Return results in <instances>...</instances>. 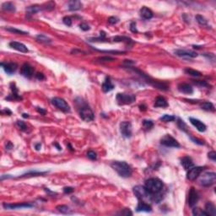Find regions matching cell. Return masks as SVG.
Segmentation results:
<instances>
[{"label":"cell","mask_w":216,"mask_h":216,"mask_svg":"<svg viewBox=\"0 0 216 216\" xmlns=\"http://www.w3.org/2000/svg\"><path fill=\"white\" fill-rule=\"evenodd\" d=\"M204 211L206 212L207 215L215 216L216 215V208L214 204L211 203V202H208L207 204H205V209Z\"/></svg>","instance_id":"24"},{"label":"cell","mask_w":216,"mask_h":216,"mask_svg":"<svg viewBox=\"0 0 216 216\" xmlns=\"http://www.w3.org/2000/svg\"><path fill=\"white\" fill-rule=\"evenodd\" d=\"M17 126L19 127V128L21 129V130L22 131H27V129H28V127H27V126H26V124L24 123L23 121H20V120H18L16 122Z\"/></svg>","instance_id":"41"},{"label":"cell","mask_w":216,"mask_h":216,"mask_svg":"<svg viewBox=\"0 0 216 216\" xmlns=\"http://www.w3.org/2000/svg\"><path fill=\"white\" fill-rule=\"evenodd\" d=\"M9 46L10 47H12L13 49L16 50L18 52H21V53H28V48L27 47L23 44V43H21V42H18V41H11L9 43Z\"/></svg>","instance_id":"17"},{"label":"cell","mask_w":216,"mask_h":216,"mask_svg":"<svg viewBox=\"0 0 216 216\" xmlns=\"http://www.w3.org/2000/svg\"><path fill=\"white\" fill-rule=\"evenodd\" d=\"M112 40L115 42H125L127 44H129V43H132L133 41L132 39H130L129 37H121V36H118V37H115L112 38Z\"/></svg>","instance_id":"32"},{"label":"cell","mask_w":216,"mask_h":216,"mask_svg":"<svg viewBox=\"0 0 216 216\" xmlns=\"http://www.w3.org/2000/svg\"><path fill=\"white\" fill-rule=\"evenodd\" d=\"M140 16L142 17L144 20H150L151 18H153V12L150 8H147V7H143L140 9Z\"/></svg>","instance_id":"21"},{"label":"cell","mask_w":216,"mask_h":216,"mask_svg":"<svg viewBox=\"0 0 216 216\" xmlns=\"http://www.w3.org/2000/svg\"><path fill=\"white\" fill-rule=\"evenodd\" d=\"M204 167L202 166H192V168H190L188 171L187 174V178L190 181H193L196 178H198L199 175L201 174V172L204 171Z\"/></svg>","instance_id":"10"},{"label":"cell","mask_w":216,"mask_h":216,"mask_svg":"<svg viewBox=\"0 0 216 216\" xmlns=\"http://www.w3.org/2000/svg\"><path fill=\"white\" fill-rule=\"evenodd\" d=\"M192 214L195 216H208L206 212L200 208H194L192 209Z\"/></svg>","instance_id":"35"},{"label":"cell","mask_w":216,"mask_h":216,"mask_svg":"<svg viewBox=\"0 0 216 216\" xmlns=\"http://www.w3.org/2000/svg\"><path fill=\"white\" fill-rule=\"evenodd\" d=\"M13 148V144L10 142H7L6 143V150H11Z\"/></svg>","instance_id":"55"},{"label":"cell","mask_w":216,"mask_h":216,"mask_svg":"<svg viewBox=\"0 0 216 216\" xmlns=\"http://www.w3.org/2000/svg\"><path fill=\"white\" fill-rule=\"evenodd\" d=\"M79 113L80 118L82 120H84L85 122H91V121L94 120V113L90 108V106H88L86 104L82 105L79 107Z\"/></svg>","instance_id":"5"},{"label":"cell","mask_w":216,"mask_h":216,"mask_svg":"<svg viewBox=\"0 0 216 216\" xmlns=\"http://www.w3.org/2000/svg\"><path fill=\"white\" fill-rule=\"evenodd\" d=\"M196 20H197V21L198 22V24H201V25L206 26V25L208 24V21H207V20H206L204 16H202V15H196Z\"/></svg>","instance_id":"37"},{"label":"cell","mask_w":216,"mask_h":216,"mask_svg":"<svg viewBox=\"0 0 216 216\" xmlns=\"http://www.w3.org/2000/svg\"><path fill=\"white\" fill-rule=\"evenodd\" d=\"M127 68H129V69H131L132 70H134V71L136 72L137 73H139V75H140L142 78H143V79H145L150 85H153L154 87H155V88H157V89H159V90H168V86L166 85L165 83H162V82L157 81V80L153 79L152 78H150V76H148L147 74L143 73V72L140 71V70L136 69H134V68H130V67H127Z\"/></svg>","instance_id":"3"},{"label":"cell","mask_w":216,"mask_h":216,"mask_svg":"<svg viewBox=\"0 0 216 216\" xmlns=\"http://www.w3.org/2000/svg\"><path fill=\"white\" fill-rule=\"evenodd\" d=\"M87 156H88L89 159L92 160H95L97 159V155H96V153L92 150H90L87 152Z\"/></svg>","instance_id":"42"},{"label":"cell","mask_w":216,"mask_h":216,"mask_svg":"<svg viewBox=\"0 0 216 216\" xmlns=\"http://www.w3.org/2000/svg\"><path fill=\"white\" fill-rule=\"evenodd\" d=\"M10 88H11L12 93H11V95H10L8 97L6 98V99H8V100H21L22 97H21V95H18V89H17L16 86H15V84L12 83V84L10 85Z\"/></svg>","instance_id":"22"},{"label":"cell","mask_w":216,"mask_h":216,"mask_svg":"<svg viewBox=\"0 0 216 216\" xmlns=\"http://www.w3.org/2000/svg\"><path fill=\"white\" fill-rule=\"evenodd\" d=\"M41 143H37V144H36V149H37V150H39L41 149Z\"/></svg>","instance_id":"57"},{"label":"cell","mask_w":216,"mask_h":216,"mask_svg":"<svg viewBox=\"0 0 216 216\" xmlns=\"http://www.w3.org/2000/svg\"><path fill=\"white\" fill-rule=\"evenodd\" d=\"M118 22V18H117V17H110L108 19V23L111 24H117Z\"/></svg>","instance_id":"48"},{"label":"cell","mask_w":216,"mask_h":216,"mask_svg":"<svg viewBox=\"0 0 216 216\" xmlns=\"http://www.w3.org/2000/svg\"><path fill=\"white\" fill-rule=\"evenodd\" d=\"M118 214H122V215H132L133 213L131 212V210L129 208H125V209L122 210L120 213H118Z\"/></svg>","instance_id":"47"},{"label":"cell","mask_w":216,"mask_h":216,"mask_svg":"<svg viewBox=\"0 0 216 216\" xmlns=\"http://www.w3.org/2000/svg\"><path fill=\"white\" fill-rule=\"evenodd\" d=\"M130 31L132 32H138V30L136 28V23L135 22H132L130 24Z\"/></svg>","instance_id":"51"},{"label":"cell","mask_w":216,"mask_h":216,"mask_svg":"<svg viewBox=\"0 0 216 216\" xmlns=\"http://www.w3.org/2000/svg\"><path fill=\"white\" fill-rule=\"evenodd\" d=\"M68 8L71 11H76V10H79L82 8V3L80 1H78V0L69 1L68 3Z\"/></svg>","instance_id":"25"},{"label":"cell","mask_w":216,"mask_h":216,"mask_svg":"<svg viewBox=\"0 0 216 216\" xmlns=\"http://www.w3.org/2000/svg\"><path fill=\"white\" fill-rule=\"evenodd\" d=\"M200 108L204 111H215L214 106L213 105V103L209 102H202L200 104Z\"/></svg>","instance_id":"28"},{"label":"cell","mask_w":216,"mask_h":216,"mask_svg":"<svg viewBox=\"0 0 216 216\" xmlns=\"http://www.w3.org/2000/svg\"><path fill=\"white\" fill-rule=\"evenodd\" d=\"M189 120H190V122H191V123H192V125L195 127L199 131V132H204V131L206 130L207 127H206V125L204 124V122H201L200 120L193 118H190Z\"/></svg>","instance_id":"18"},{"label":"cell","mask_w":216,"mask_h":216,"mask_svg":"<svg viewBox=\"0 0 216 216\" xmlns=\"http://www.w3.org/2000/svg\"><path fill=\"white\" fill-rule=\"evenodd\" d=\"M41 10V7L40 5H37V4H35V5H31V6H29L26 8V13L28 15H35L37 14L39 11Z\"/></svg>","instance_id":"29"},{"label":"cell","mask_w":216,"mask_h":216,"mask_svg":"<svg viewBox=\"0 0 216 216\" xmlns=\"http://www.w3.org/2000/svg\"><path fill=\"white\" fill-rule=\"evenodd\" d=\"M2 9L4 11H9V12H15V6L11 2H6L2 5Z\"/></svg>","instance_id":"31"},{"label":"cell","mask_w":216,"mask_h":216,"mask_svg":"<svg viewBox=\"0 0 216 216\" xmlns=\"http://www.w3.org/2000/svg\"><path fill=\"white\" fill-rule=\"evenodd\" d=\"M151 210H152V208H151L150 205L143 201L139 202L137 208H136L137 212H151Z\"/></svg>","instance_id":"19"},{"label":"cell","mask_w":216,"mask_h":216,"mask_svg":"<svg viewBox=\"0 0 216 216\" xmlns=\"http://www.w3.org/2000/svg\"><path fill=\"white\" fill-rule=\"evenodd\" d=\"M178 90L180 92L182 93H184V94H192L193 93V89L192 87L190 85L188 84H185V83H182V84H180L178 85Z\"/></svg>","instance_id":"20"},{"label":"cell","mask_w":216,"mask_h":216,"mask_svg":"<svg viewBox=\"0 0 216 216\" xmlns=\"http://www.w3.org/2000/svg\"><path fill=\"white\" fill-rule=\"evenodd\" d=\"M54 145H55V146L57 147V150H62V149H61V147L59 146V145H58V144H57V143H54Z\"/></svg>","instance_id":"58"},{"label":"cell","mask_w":216,"mask_h":216,"mask_svg":"<svg viewBox=\"0 0 216 216\" xmlns=\"http://www.w3.org/2000/svg\"><path fill=\"white\" fill-rule=\"evenodd\" d=\"M3 207L5 209H16V208H32L33 204L30 203H21V204H3Z\"/></svg>","instance_id":"13"},{"label":"cell","mask_w":216,"mask_h":216,"mask_svg":"<svg viewBox=\"0 0 216 216\" xmlns=\"http://www.w3.org/2000/svg\"><path fill=\"white\" fill-rule=\"evenodd\" d=\"M63 192H64V193H71V192H73V188H70V187H66V188H63Z\"/></svg>","instance_id":"52"},{"label":"cell","mask_w":216,"mask_h":216,"mask_svg":"<svg viewBox=\"0 0 216 216\" xmlns=\"http://www.w3.org/2000/svg\"><path fill=\"white\" fill-rule=\"evenodd\" d=\"M97 60L99 62H101V63H104V62H111L114 60V58L113 57H98Z\"/></svg>","instance_id":"44"},{"label":"cell","mask_w":216,"mask_h":216,"mask_svg":"<svg viewBox=\"0 0 216 216\" xmlns=\"http://www.w3.org/2000/svg\"><path fill=\"white\" fill-rule=\"evenodd\" d=\"M37 40L39 41V42L45 43V44H49V43L52 42V40H51L49 37H47V36H45V35H42V34H40V35L37 36Z\"/></svg>","instance_id":"33"},{"label":"cell","mask_w":216,"mask_h":216,"mask_svg":"<svg viewBox=\"0 0 216 216\" xmlns=\"http://www.w3.org/2000/svg\"><path fill=\"white\" fill-rule=\"evenodd\" d=\"M154 106L155 107H166L168 106L167 101L163 96H158L155 99Z\"/></svg>","instance_id":"27"},{"label":"cell","mask_w":216,"mask_h":216,"mask_svg":"<svg viewBox=\"0 0 216 216\" xmlns=\"http://www.w3.org/2000/svg\"><path fill=\"white\" fill-rule=\"evenodd\" d=\"M36 77H37V79H40V80H42V79H45V76H44V74L41 73H37V74H36Z\"/></svg>","instance_id":"53"},{"label":"cell","mask_w":216,"mask_h":216,"mask_svg":"<svg viewBox=\"0 0 216 216\" xmlns=\"http://www.w3.org/2000/svg\"><path fill=\"white\" fill-rule=\"evenodd\" d=\"M79 27H80V29H81V30L85 31H89V30H90V26H89V24H87L86 23H81V24H79Z\"/></svg>","instance_id":"49"},{"label":"cell","mask_w":216,"mask_h":216,"mask_svg":"<svg viewBox=\"0 0 216 216\" xmlns=\"http://www.w3.org/2000/svg\"><path fill=\"white\" fill-rule=\"evenodd\" d=\"M1 65L3 67V69L5 71V73H7L9 75H11L13 73H15V71L17 70V68H18V65L17 63H2Z\"/></svg>","instance_id":"16"},{"label":"cell","mask_w":216,"mask_h":216,"mask_svg":"<svg viewBox=\"0 0 216 216\" xmlns=\"http://www.w3.org/2000/svg\"><path fill=\"white\" fill-rule=\"evenodd\" d=\"M28 117L29 115L26 114V113H24V114H23V118H28Z\"/></svg>","instance_id":"59"},{"label":"cell","mask_w":216,"mask_h":216,"mask_svg":"<svg viewBox=\"0 0 216 216\" xmlns=\"http://www.w3.org/2000/svg\"><path fill=\"white\" fill-rule=\"evenodd\" d=\"M143 127L146 130H150L151 128L154 127V122L150 120H144L143 122Z\"/></svg>","instance_id":"39"},{"label":"cell","mask_w":216,"mask_h":216,"mask_svg":"<svg viewBox=\"0 0 216 216\" xmlns=\"http://www.w3.org/2000/svg\"><path fill=\"white\" fill-rule=\"evenodd\" d=\"M37 111L39 112V113H41V115H45L46 114V111L43 110L42 108H40V107H37Z\"/></svg>","instance_id":"54"},{"label":"cell","mask_w":216,"mask_h":216,"mask_svg":"<svg viewBox=\"0 0 216 216\" xmlns=\"http://www.w3.org/2000/svg\"><path fill=\"white\" fill-rule=\"evenodd\" d=\"M181 164L183 166L185 170H189L190 168L193 166V162L192 160L189 156H184L183 158L181 160Z\"/></svg>","instance_id":"23"},{"label":"cell","mask_w":216,"mask_h":216,"mask_svg":"<svg viewBox=\"0 0 216 216\" xmlns=\"http://www.w3.org/2000/svg\"><path fill=\"white\" fill-rule=\"evenodd\" d=\"M134 193L139 200H151L152 194L144 186H136L134 188Z\"/></svg>","instance_id":"4"},{"label":"cell","mask_w":216,"mask_h":216,"mask_svg":"<svg viewBox=\"0 0 216 216\" xmlns=\"http://www.w3.org/2000/svg\"><path fill=\"white\" fill-rule=\"evenodd\" d=\"M139 107H140V110H141V111H146V106H143V105H141V106H139Z\"/></svg>","instance_id":"56"},{"label":"cell","mask_w":216,"mask_h":216,"mask_svg":"<svg viewBox=\"0 0 216 216\" xmlns=\"http://www.w3.org/2000/svg\"><path fill=\"white\" fill-rule=\"evenodd\" d=\"M120 132L123 137L130 138L132 136V124L129 122H122L120 124Z\"/></svg>","instance_id":"11"},{"label":"cell","mask_w":216,"mask_h":216,"mask_svg":"<svg viewBox=\"0 0 216 216\" xmlns=\"http://www.w3.org/2000/svg\"><path fill=\"white\" fill-rule=\"evenodd\" d=\"M135 100H136V96L133 94L118 93L117 95V102L120 106L130 105V104L135 102Z\"/></svg>","instance_id":"7"},{"label":"cell","mask_w":216,"mask_h":216,"mask_svg":"<svg viewBox=\"0 0 216 216\" xmlns=\"http://www.w3.org/2000/svg\"><path fill=\"white\" fill-rule=\"evenodd\" d=\"M175 54L178 57H198V53L193 51H190V50H184V49H179V50H176Z\"/></svg>","instance_id":"14"},{"label":"cell","mask_w":216,"mask_h":216,"mask_svg":"<svg viewBox=\"0 0 216 216\" xmlns=\"http://www.w3.org/2000/svg\"><path fill=\"white\" fill-rule=\"evenodd\" d=\"M160 143L166 147H172V148H179L180 147V143L170 134H166L165 136H163L160 139Z\"/></svg>","instance_id":"9"},{"label":"cell","mask_w":216,"mask_h":216,"mask_svg":"<svg viewBox=\"0 0 216 216\" xmlns=\"http://www.w3.org/2000/svg\"><path fill=\"white\" fill-rule=\"evenodd\" d=\"M52 104L53 106H56L57 109L61 110L63 112H69L70 106L67 102L60 97H54L52 99Z\"/></svg>","instance_id":"8"},{"label":"cell","mask_w":216,"mask_h":216,"mask_svg":"<svg viewBox=\"0 0 216 216\" xmlns=\"http://www.w3.org/2000/svg\"><path fill=\"white\" fill-rule=\"evenodd\" d=\"M160 121H163L165 122H173L176 120V117L175 116H172V115H168V114H165L164 116H162L160 118Z\"/></svg>","instance_id":"36"},{"label":"cell","mask_w":216,"mask_h":216,"mask_svg":"<svg viewBox=\"0 0 216 216\" xmlns=\"http://www.w3.org/2000/svg\"><path fill=\"white\" fill-rule=\"evenodd\" d=\"M177 121H178V122H177V125L179 127L180 129L187 133V132H188V126H187V124L184 122L183 120H182L181 118H178Z\"/></svg>","instance_id":"38"},{"label":"cell","mask_w":216,"mask_h":216,"mask_svg":"<svg viewBox=\"0 0 216 216\" xmlns=\"http://www.w3.org/2000/svg\"><path fill=\"white\" fill-rule=\"evenodd\" d=\"M56 209H57L58 212L64 214H73V211L67 205H58L56 207Z\"/></svg>","instance_id":"30"},{"label":"cell","mask_w":216,"mask_h":216,"mask_svg":"<svg viewBox=\"0 0 216 216\" xmlns=\"http://www.w3.org/2000/svg\"><path fill=\"white\" fill-rule=\"evenodd\" d=\"M54 6H55V3L54 2H48L43 6V8H45L47 10H52L54 8Z\"/></svg>","instance_id":"43"},{"label":"cell","mask_w":216,"mask_h":216,"mask_svg":"<svg viewBox=\"0 0 216 216\" xmlns=\"http://www.w3.org/2000/svg\"><path fill=\"white\" fill-rule=\"evenodd\" d=\"M111 166L115 171L118 172L120 176L127 178L129 177L132 175L133 170L131 166L125 161H113L111 164Z\"/></svg>","instance_id":"1"},{"label":"cell","mask_w":216,"mask_h":216,"mask_svg":"<svg viewBox=\"0 0 216 216\" xmlns=\"http://www.w3.org/2000/svg\"><path fill=\"white\" fill-rule=\"evenodd\" d=\"M193 83L195 84V85H198L199 86H203V87H207V86H208V83L206 81H202V80H194L193 81Z\"/></svg>","instance_id":"46"},{"label":"cell","mask_w":216,"mask_h":216,"mask_svg":"<svg viewBox=\"0 0 216 216\" xmlns=\"http://www.w3.org/2000/svg\"><path fill=\"white\" fill-rule=\"evenodd\" d=\"M144 187L152 195H154V194L160 193L162 191L164 184L162 181H160L158 178H150L145 182Z\"/></svg>","instance_id":"2"},{"label":"cell","mask_w":216,"mask_h":216,"mask_svg":"<svg viewBox=\"0 0 216 216\" xmlns=\"http://www.w3.org/2000/svg\"><path fill=\"white\" fill-rule=\"evenodd\" d=\"M63 22L66 25H68V26H71V25H72V20H71V18L69 16L64 17V18L63 19Z\"/></svg>","instance_id":"45"},{"label":"cell","mask_w":216,"mask_h":216,"mask_svg":"<svg viewBox=\"0 0 216 216\" xmlns=\"http://www.w3.org/2000/svg\"><path fill=\"white\" fill-rule=\"evenodd\" d=\"M216 174L214 172H206L200 176L199 183L204 187H210L215 183Z\"/></svg>","instance_id":"6"},{"label":"cell","mask_w":216,"mask_h":216,"mask_svg":"<svg viewBox=\"0 0 216 216\" xmlns=\"http://www.w3.org/2000/svg\"><path fill=\"white\" fill-rule=\"evenodd\" d=\"M198 199H199V196L195 188H190V191H189V193H188V205L190 207H194L197 204V203H198Z\"/></svg>","instance_id":"12"},{"label":"cell","mask_w":216,"mask_h":216,"mask_svg":"<svg viewBox=\"0 0 216 216\" xmlns=\"http://www.w3.org/2000/svg\"><path fill=\"white\" fill-rule=\"evenodd\" d=\"M21 73L24 77L31 79V78H32L33 74H34V69L29 63H24L21 67Z\"/></svg>","instance_id":"15"},{"label":"cell","mask_w":216,"mask_h":216,"mask_svg":"<svg viewBox=\"0 0 216 216\" xmlns=\"http://www.w3.org/2000/svg\"><path fill=\"white\" fill-rule=\"evenodd\" d=\"M185 73L188 74V75H190V76H192V77H200L202 75V73H200L199 71L192 69H189V68L185 69Z\"/></svg>","instance_id":"34"},{"label":"cell","mask_w":216,"mask_h":216,"mask_svg":"<svg viewBox=\"0 0 216 216\" xmlns=\"http://www.w3.org/2000/svg\"><path fill=\"white\" fill-rule=\"evenodd\" d=\"M102 90L104 91V92H110L111 90H112L113 89H114V85L111 83V81L110 78H106V80L104 81V83L102 84Z\"/></svg>","instance_id":"26"},{"label":"cell","mask_w":216,"mask_h":216,"mask_svg":"<svg viewBox=\"0 0 216 216\" xmlns=\"http://www.w3.org/2000/svg\"><path fill=\"white\" fill-rule=\"evenodd\" d=\"M208 158L211 159L213 161H215L216 160V153L214 151H211L208 153Z\"/></svg>","instance_id":"50"},{"label":"cell","mask_w":216,"mask_h":216,"mask_svg":"<svg viewBox=\"0 0 216 216\" xmlns=\"http://www.w3.org/2000/svg\"><path fill=\"white\" fill-rule=\"evenodd\" d=\"M8 31H10V32L15 33V34H19V35H26L28 34L27 32L25 31H21V30H18L16 28H13V27H8V28H5Z\"/></svg>","instance_id":"40"}]
</instances>
